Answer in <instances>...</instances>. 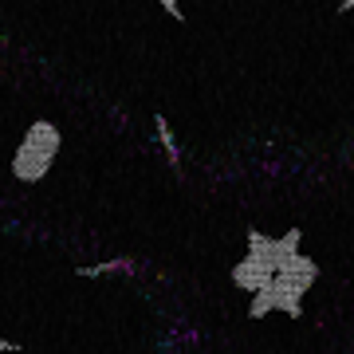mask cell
I'll return each instance as SVG.
<instances>
[{
  "instance_id": "cell-1",
  "label": "cell",
  "mask_w": 354,
  "mask_h": 354,
  "mask_svg": "<svg viewBox=\"0 0 354 354\" xmlns=\"http://www.w3.org/2000/svg\"><path fill=\"white\" fill-rule=\"evenodd\" d=\"M319 279V264L304 252H291L283 260L276 276L268 279L264 291H256L252 304H248V319H264L272 311H283L288 319H299L304 315V295L315 288Z\"/></svg>"
},
{
  "instance_id": "cell-2",
  "label": "cell",
  "mask_w": 354,
  "mask_h": 354,
  "mask_svg": "<svg viewBox=\"0 0 354 354\" xmlns=\"http://www.w3.org/2000/svg\"><path fill=\"white\" fill-rule=\"evenodd\" d=\"M59 146H64V134H59L55 122H48V118L32 122V127L24 130L20 146H16V153H12V177L24 181V185L44 181L48 169L55 165V158H59Z\"/></svg>"
},
{
  "instance_id": "cell-3",
  "label": "cell",
  "mask_w": 354,
  "mask_h": 354,
  "mask_svg": "<svg viewBox=\"0 0 354 354\" xmlns=\"http://www.w3.org/2000/svg\"><path fill=\"white\" fill-rule=\"evenodd\" d=\"M134 260H130V256H114V260H102V264H83L79 268V276L83 279H99V276H118V272H134Z\"/></svg>"
},
{
  "instance_id": "cell-4",
  "label": "cell",
  "mask_w": 354,
  "mask_h": 354,
  "mask_svg": "<svg viewBox=\"0 0 354 354\" xmlns=\"http://www.w3.org/2000/svg\"><path fill=\"white\" fill-rule=\"evenodd\" d=\"M153 127H158V142H162V150H165V162L174 165V169H181V150H177V138H174V130H169V118L158 114Z\"/></svg>"
},
{
  "instance_id": "cell-5",
  "label": "cell",
  "mask_w": 354,
  "mask_h": 354,
  "mask_svg": "<svg viewBox=\"0 0 354 354\" xmlns=\"http://www.w3.org/2000/svg\"><path fill=\"white\" fill-rule=\"evenodd\" d=\"M162 8L174 16V20H185V12H181V4H177V0H162Z\"/></svg>"
},
{
  "instance_id": "cell-6",
  "label": "cell",
  "mask_w": 354,
  "mask_h": 354,
  "mask_svg": "<svg viewBox=\"0 0 354 354\" xmlns=\"http://www.w3.org/2000/svg\"><path fill=\"white\" fill-rule=\"evenodd\" d=\"M20 351V342H12V339H0V354H16Z\"/></svg>"
}]
</instances>
